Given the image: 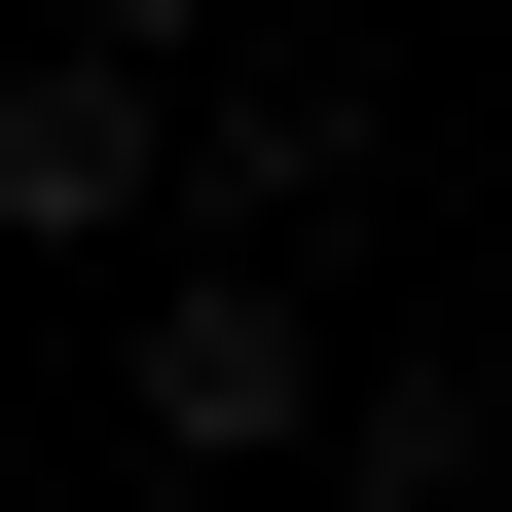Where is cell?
Masks as SVG:
<instances>
[{
    "instance_id": "obj_1",
    "label": "cell",
    "mask_w": 512,
    "mask_h": 512,
    "mask_svg": "<svg viewBox=\"0 0 512 512\" xmlns=\"http://www.w3.org/2000/svg\"><path fill=\"white\" fill-rule=\"evenodd\" d=\"M110 439H147V476H293V439H330V293H293V256H147Z\"/></svg>"
},
{
    "instance_id": "obj_2",
    "label": "cell",
    "mask_w": 512,
    "mask_h": 512,
    "mask_svg": "<svg viewBox=\"0 0 512 512\" xmlns=\"http://www.w3.org/2000/svg\"><path fill=\"white\" fill-rule=\"evenodd\" d=\"M147 220H220V256H293V220H366V74H330V37H220V74L147 110Z\"/></svg>"
},
{
    "instance_id": "obj_3",
    "label": "cell",
    "mask_w": 512,
    "mask_h": 512,
    "mask_svg": "<svg viewBox=\"0 0 512 512\" xmlns=\"http://www.w3.org/2000/svg\"><path fill=\"white\" fill-rule=\"evenodd\" d=\"M0 220H37V256H110V220H147V74L0 37Z\"/></svg>"
},
{
    "instance_id": "obj_4",
    "label": "cell",
    "mask_w": 512,
    "mask_h": 512,
    "mask_svg": "<svg viewBox=\"0 0 512 512\" xmlns=\"http://www.w3.org/2000/svg\"><path fill=\"white\" fill-rule=\"evenodd\" d=\"M147 37H256V0H74V74H147Z\"/></svg>"
}]
</instances>
